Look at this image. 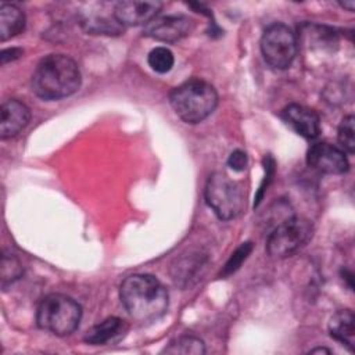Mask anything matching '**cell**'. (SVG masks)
<instances>
[{
  "label": "cell",
  "mask_w": 355,
  "mask_h": 355,
  "mask_svg": "<svg viewBox=\"0 0 355 355\" xmlns=\"http://www.w3.org/2000/svg\"><path fill=\"white\" fill-rule=\"evenodd\" d=\"M261 51L270 67L286 69L291 65L297 54L295 35L284 24H272L261 37Z\"/></svg>",
  "instance_id": "52a82bcc"
},
{
  "label": "cell",
  "mask_w": 355,
  "mask_h": 355,
  "mask_svg": "<svg viewBox=\"0 0 355 355\" xmlns=\"http://www.w3.org/2000/svg\"><path fill=\"white\" fill-rule=\"evenodd\" d=\"M82 318L80 305L64 294L46 295L37 308L36 322L55 336H68L76 330Z\"/></svg>",
  "instance_id": "277c9868"
},
{
  "label": "cell",
  "mask_w": 355,
  "mask_h": 355,
  "mask_svg": "<svg viewBox=\"0 0 355 355\" xmlns=\"http://www.w3.org/2000/svg\"><path fill=\"white\" fill-rule=\"evenodd\" d=\"M25 28V15L14 4L0 6V39L1 42L21 33Z\"/></svg>",
  "instance_id": "9a60e30c"
},
{
  "label": "cell",
  "mask_w": 355,
  "mask_h": 355,
  "mask_svg": "<svg viewBox=\"0 0 355 355\" xmlns=\"http://www.w3.org/2000/svg\"><path fill=\"white\" fill-rule=\"evenodd\" d=\"M280 116L288 128L305 139H315L320 133L319 115L308 107L290 104L283 108Z\"/></svg>",
  "instance_id": "8fae6325"
},
{
  "label": "cell",
  "mask_w": 355,
  "mask_h": 355,
  "mask_svg": "<svg viewBox=\"0 0 355 355\" xmlns=\"http://www.w3.org/2000/svg\"><path fill=\"white\" fill-rule=\"evenodd\" d=\"M29 108L18 101L8 100L1 105L0 111V137L8 139L18 135L29 122Z\"/></svg>",
  "instance_id": "7c38bea8"
},
{
  "label": "cell",
  "mask_w": 355,
  "mask_h": 355,
  "mask_svg": "<svg viewBox=\"0 0 355 355\" xmlns=\"http://www.w3.org/2000/svg\"><path fill=\"white\" fill-rule=\"evenodd\" d=\"M204 194L207 204L219 219H234L244 209L245 200L241 187L220 172L209 176Z\"/></svg>",
  "instance_id": "5b68a950"
},
{
  "label": "cell",
  "mask_w": 355,
  "mask_h": 355,
  "mask_svg": "<svg viewBox=\"0 0 355 355\" xmlns=\"http://www.w3.org/2000/svg\"><path fill=\"white\" fill-rule=\"evenodd\" d=\"M251 250H252V244H251L250 241H248V243H243V244L232 254L230 259L227 261V263H226L225 268H223L222 275L226 276V275H230V273H233L234 270H237V269L240 268L241 262H243V261L247 258V255L251 252Z\"/></svg>",
  "instance_id": "ffe728a7"
},
{
  "label": "cell",
  "mask_w": 355,
  "mask_h": 355,
  "mask_svg": "<svg viewBox=\"0 0 355 355\" xmlns=\"http://www.w3.org/2000/svg\"><path fill=\"white\" fill-rule=\"evenodd\" d=\"M162 7L161 1H137V0H126L115 4L114 18L119 25L136 26V25H147L153 21Z\"/></svg>",
  "instance_id": "30bf717a"
},
{
  "label": "cell",
  "mask_w": 355,
  "mask_h": 355,
  "mask_svg": "<svg viewBox=\"0 0 355 355\" xmlns=\"http://www.w3.org/2000/svg\"><path fill=\"white\" fill-rule=\"evenodd\" d=\"M193 28V21L184 15L155 17L144 25V35L159 42H176L187 36Z\"/></svg>",
  "instance_id": "9c48e42d"
},
{
  "label": "cell",
  "mask_w": 355,
  "mask_h": 355,
  "mask_svg": "<svg viewBox=\"0 0 355 355\" xmlns=\"http://www.w3.org/2000/svg\"><path fill=\"white\" fill-rule=\"evenodd\" d=\"M315 352H326V354H330V349H326V348H315L311 351V354H315Z\"/></svg>",
  "instance_id": "cb8c5ba5"
},
{
  "label": "cell",
  "mask_w": 355,
  "mask_h": 355,
  "mask_svg": "<svg viewBox=\"0 0 355 355\" xmlns=\"http://www.w3.org/2000/svg\"><path fill=\"white\" fill-rule=\"evenodd\" d=\"M22 265L11 254H4L1 257V266H0V277H1V287L7 288V286L12 284L18 280L22 275Z\"/></svg>",
  "instance_id": "e0dca14e"
},
{
  "label": "cell",
  "mask_w": 355,
  "mask_h": 355,
  "mask_svg": "<svg viewBox=\"0 0 355 355\" xmlns=\"http://www.w3.org/2000/svg\"><path fill=\"white\" fill-rule=\"evenodd\" d=\"M126 331V324L119 318H108L87 330L85 341L92 345H103L119 340Z\"/></svg>",
  "instance_id": "4fadbf2b"
},
{
  "label": "cell",
  "mask_w": 355,
  "mask_h": 355,
  "mask_svg": "<svg viewBox=\"0 0 355 355\" xmlns=\"http://www.w3.org/2000/svg\"><path fill=\"white\" fill-rule=\"evenodd\" d=\"M121 301L128 313L139 322L161 318L168 308V291L151 275L136 273L128 276L119 288Z\"/></svg>",
  "instance_id": "6da1fadb"
},
{
  "label": "cell",
  "mask_w": 355,
  "mask_h": 355,
  "mask_svg": "<svg viewBox=\"0 0 355 355\" xmlns=\"http://www.w3.org/2000/svg\"><path fill=\"white\" fill-rule=\"evenodd\" d=\"M329 331L333 338L352 351L355 343V318L352 311H337L329 322Z\"/></svg>",
  "instance_id": "5bb4252c"
},
{
  "label": "cell",
  "mask_w": 355,
  "mask_h": 355,
  "mask_svg": "<svg viewBox=\"0 0 355 355\" xmlns=\"http://www.w3.org/2000/svg\"><path fill=\"white\" fill-rule=\"evenodd\" d=\"M22 55V51L19 49H7L1 51V64H6L8 61H12Z\"/></svg>",
  "instance_id": "7402d4cb"
},
{
  "label": "cell",
  "mask_w": 355,
  "mask_h": 355,
  "mask_svg": "<svg viewBox=\"0 0 355 355\" xmlns=\"http://www.w3.org/2000/svg\"><path fill=\"white\" fill-rule=\"evenodd\" d=\"M80 86L78 64L64 54L44 57L32 75V90L43 100H60L73 94Z\"/></svg>",
  "instance_id": "7a4b0ae2"
},
{
  "label": "cell",
  "mask_w": 355,
  "mask_h": 355,
  "mask_svg": "<svg viewBox=\"0 0 355 355\" xmlns=\"http://www.w3.org/2000/svg\"><path fill=\"white\" fill-rule=\"evenodd\" d=\"M227 165L236 171V172H241L245 169L247 166V154L241 150H234L227 159Z\"/></svg>",
  "instance_id": "44dd1931"
},
{
  "label": "cell",
  "mask_w": 355,
  "mask_h": 355,
  "mask_svg": "<svg viewBox=\"0 0 355 355\" xmlns=\"http://www.w3.org/2000/svg\"><path fill=\"white\" fill-rule=\"evenodd\" d=\"M354 116L352 115H347L343 118L340 126H338V133H337V137H338V143L340 146L348 151L349 154L354 153L355 150V139H354Z\"/></svg>",
  "instance_id": "d6986e66"
},
{
  "label": "cell",
  "mask_w": 355,
  "mask_h": 355,
  "mask_svg": "<svg viewBox=\"0 0 355 355\" xmlns=\"http://www.w3.org/2000/svg\"><path fill=\"white\" fill-rule=\"evenodd\" d=\"M313 226L302 216H288L269 234L266 250L273 258H286L297 252L312 237Z\"/></svg>",
  "instance_id": "8992f818"
},
{
  "label": "cell",
  "mask_w": 355,
  "mask_h": 355,
  "mask_svg": "<svg viewBox=\"0 0 355 355\" xmlns=\"http://www.w3.org/2000/svg\"><path fill=\"white\" fill-rule=\"evenodd\" d=\"M169 101L182 121L198 123L212 114L218 104V94L209 83L201 79H190L172 90Z\"/></svg>",
  "instance_id": "3957f363"
},
{
  "label": "cell",
  "mask_w": 355,
  "mask_h": 355,
  "mask_svg": "<svg viewBox=\"0 0 355 355\" xmlns=\"http://www.w3.org/2000/svg\"><path fill=\"white\" fill-rule=\"evenodd\" d=\"M166 354H183V355H200L205 352L204 343L193 336H183L178 340L172 341L168 348H165Z\"/></svg>",
  "instance_id": "2e32d148"
},
{
  "label": "cell",
  "mask_w": 355,
  "mask_h": 355,
  "mask_svg": "<svg viewBox=\"0 0 355 355\" xmlns=\"http://www.w3.org/2000/svg\"><path fill=\"white\" fill-rule=\"evenodd\" d=\"M147 61H148V65L151 67L153 71H155L158 73H165V72H169L172 69L175 58H173V54L169 49L159 46V47L153 49L148 53Z\"/></svg>",
  "instance_id": "ac0fdd59"
},
{
  "label": "cell",
  "mask_w": 355,
  "mask_h": 355,
  "mask_svg": "<svg viewBox=\"0 0 355 355\" xmlns=\"http://www.w3.org/2000/svg\"><path fill=\"white\" fill-rule=\"evenodd\" d=\"M341 6L344 7V8H348L349 11H352L354 10V7H355V3H354V0H351V1H344V3H341Z\"/></svg>",
  "instance_id": "603a6c76"
},
{
  "label": "cell",
  "mask_w": 355,
  "mask_h": 355,
  "mask_svg": "<svg viewBox=\"0 0 355 355\" xmlns=\"http://www.w3.org/2000/svg\"><path fill=\"white\" fill-rule=\"evenodd\" d=\"M306 162L311 168L327 175H341L348 171V159L344 151L324 141L311 146L306 153Z\"/></svg>",
  "instance_id": "ba28073f"
}]
</instances>
